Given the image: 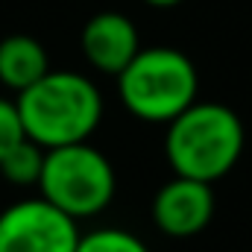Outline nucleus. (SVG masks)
Masks as SVG:
<instances>
[{
  "instance_id": "nucleus-4",
  "label": "nucleus",
  "mask_w": 252,
  "mask_h": 252,
  "mask_svg": "<svg viewBox=\"0 0 252 252\" xmlns=\"http://www.w3.org/2000/svg\"><path fill=\"white\" fill-rule=\"evenodd\" d=\"M38 190L50 205L79 223L103 214L112 205L118 176L106 153H100L88 141H79L44 153Z\"/></svg>"
},
{
  "instance_id": "nucleus-12",
  "label": "nucleus",
  "mask_w": 252,
  "mask_h": 252,
  "mask_svg": "<svg viewBox=\"0 0 252 252\" xmlns=\"http://www.w3.org/2000/svg\"><path fill=\"white\" fill-rule=\"evenodd\" d=\"M144 3H150V6H156V9H170V6H176V3H182V0H144Z\"/></svg>"
},
{
  "instance_id": "nucleus-1",
  "label": "nucleus",
  "mask_w": 252,
  "mask_h": 252,
  "mask_svg": "<svg viewBox=\"0 0 252 252\" xmlns=\"http://www.w3.org/2000/svg\"><path fill=\"white\" fill-rule=\"evenodd\" d=\"M30 141L44 150L88 141L103 121L100 88L76 70H47L15 97Z\"/></svg>"
},
{
  "instance_id": "nucleus-6",
  "label": "nucleus",
  "mask_w": 252,
  "mask_h": 252,
  "mask_svg": "<svg viewBox=\"0 0 252 252\" xmlns=\"http://www.w3.org/2000/svg\"><path fill=\"white\" fill-rule=\"evenodd\" d=\"M214 208H217V199L208 182L173 176L156 190L150 211L158 232L182 241V238H196L199 232L208 229Z\"/></svg>"
},
{
  "instance_id": "nucleus-3",
  "label": "nucleus",
  "mask_w": 252,
  "mask_h": 252,
  "mask_svg": "<svg viewBox=\"0 0 252 252\" xmlns=\"http://www.w3.org/2000/svg\"><path fill=\"white\" fill-rule=\"evenodd\" d=\"M196 67L176 47H141L118 73L124 109L144 124H170L196 103Z\"/></svg>"
},
{
  "instance_id": "nucleus-7",
  "label": "nucleus",
  "mask_w": 252,
  "mask_h": 252,
  "mask_svg": "<svg viewBox=\"0 0 252 252\" xmlns=\"http://www.w3.org/2000/svg\"><path fill=\"white\" fill-rule=\"evenodd\" d=\"M79 47H82L85 62L94 70L118 76L126 64L135 59V53L141 50V38H138L135 24L126 15H121V12H97L82 27Z\"/></svg>"
},
{
  "instance_id": "nucleus-2",
  "label": "nucleus",
  "mask_w": 252,
  "mask_h": 252,
  "mask_svg": "<svg viewBox=\"0 0 252 252\" xmlns=\"http://www.w3.org/2000/svg\"><path fill=\"white\" fill-rule=\"evenodd\" d=\"M244 141L247 132L235 109L223 103H190L167 124L164 156L176 176L211 185L238 164Z\"/></svg>"
},
{
  "instance_id": "nucleus-5",
  "label": "nucleus",
  "mask_w": 252,
  "mask_h": 252,
  "mask_svg": "<svg viewBox=\"0 0 252 252\" xmlns=\"http://www.w3.org/2000/svg\"><path fill=\"white\" fill-rule=\"evenodd\" d=\"M79 226L44 196L18 199L0 211V252H73Z\"/></svg>"
},
{
  "instance_id": "nucleus-10",
  "label": "nucleus",
  "mask_w": 252,
  "mask_h": 252,
  "mask_svg": "<svg viewBox=\"0 0 252 252\" xmlns=\"http://www.w3.org/2000/svg\"><path fill=\"white\" fill-rule=\"evenodd\" d=\"M73 252H150V247L138 235L109 226V229H94L88 235H79V244Z\"/></svg>"
},
{
  "instance_id": "nucleus-9",
  "label": "nucleus",
  "mask_w": 252,
  "mask_h": 252,
  "mask_svg": "<svg viewBox=\"0 0 252 252\" xmlns=\"http://www.w3.org/2000/svg\"><path fill=\"white\" fill-rule=\"evenodd\" d=\"M44 147H38L35 141L24 138L18 141L3 158H0V176L15 185V188H32L41 179V167H44Z\"/></svg>"
},
{
  "instance_id": "nucleus-8",
  "label": "nucleus",
  "mask_w": 252,
  "mask_h": 252,
  "mask_svg": "<svg viewBox=\"0 0 252 252\" xmlns=\"http://www.w3.org/2000/svg\"><path fill=\"white\" fill-rule=\"evenodd\" d=\"M50 70L47 50L32 35H6L0 41V85L21 94Z\"/></svg>"
},
{
  "instance_id": "nucleus-11",
  "label": "nucleus",
  "mask_w": 252,
  "mask_h": 252,
  "mask_svg": "<svg viewBox=\"0 0 252 252\" xmlns=\"http://www.w3.org/2000/svg\"><path fill=\"white\" fill-rule=\"evenodd\" d=\"M24 138H27V132H24V124H21V115H18L15 100L0 97V158L18 141H24Z\"/></svg>"
}]
</instances>
